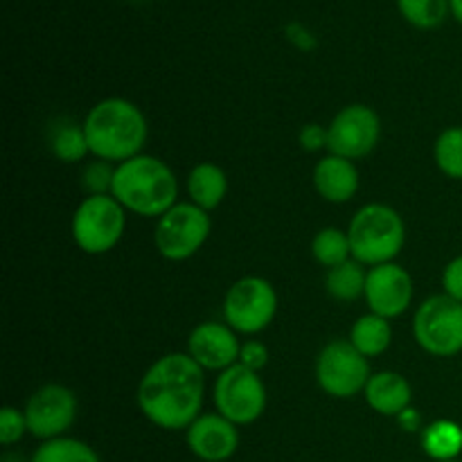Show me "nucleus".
<instances>
[{
	"mask_svg": "<svg viewBox=\"0 0 462 462\" xmlns=\"http://www.w3.org/2000/svg\"><path fill=\"white\" fill-rule=\"evenodd\" d=\"M203 368L185 352H170L149 365L138 383L140 413L165 431H188L201 415Z\"/></svg>",
	"mask_w": 462,
	"mask_h": 462,
	"instance_id": "nucleus-1",
	"label": "nucleus"
},
{
	"mask_svg": "<svg viewBox=\"0 0 462 462\" xmlns=\"http://www.w3.org/2000/svg\"><path fill=\"white\" fill-rule=\"evenodd\" d=\"M81 126L90 153L97 161L117 165L140 156L149 135L144 113L134 102L122 97H106L95 104Z\"/></svg>",
	"mask_w": 462,
	"mask_h": 462,
	"instance_id": "nucleus-2",
	"label": "nucleus"
},
{
	"mask_svg": "<svg viewBox=\"0 0 462 462\" xmlns=\"http://www.w3.org/2000/svg\"><path fill=\"white\" fill-rule=\"evenodd\" d=\"M111 197H116L126 212L161 219L179 203V180L161 158L140 153L116 167Z\"/></svg>",
	"mask_w": 462,
	"mask_h": 462,
	"instance_id": "nucleus-3",
	"label": "nucleus"
},
{
	"mask_svg": "<svg viewBox=\"0 0 462 462\" xmlns=\"http://www.w3.org/2000/svg\"><path fill=\"white\" fill-rule=\"evenodd\" d=\"M347 237L352 260L364 266H379L400 255L406 242V226L395 208L386 203H368L352 217Z\"/></svg>",
	"mask_w": 462,
	"mask_h": 462,
	"instance_id": "nucleus-4",
	"label": "nucleus"
},
{
	"mask_svg": "<svg viewBox=\"0 0 462 462\" xmlns=\"http://www.w3.org/2000/svg\"><path fill=\"white\" fill-rule=\"evenodd\" d=\"M126 210L111 194L86 197L72 215V239L88 255H104L120 244Z\"/></svg>",
	"mask_w": 462,
	"mask_h": 462,
	"instance_id": "nucleus-5",
	"label": "nucleus"
},
{
	"mask_svg": "<svg viewBox=\"0 0 462 462\" xmlns=\"http://www.w3.org/2000/svg\"><path fill=\"white\" fill-rule=\"evenodd\" d=\"M413 337L433 356H456L462 352V302L447 293L427 298L413 319Z\"/></svg>",
	"mask_w": 462,
	"mask_h": 462,
	"instance_id": "nucleus-6",
	"label": "nucleus"
},
{
	"mask_svg": "<svg viewBox=\"0 0 462 462\" xmlns=\"http://www.w3.org/2000/svg\"><path fill=\"white\" fill-rule=\"evenodd\" d=\"M212 230L210 215L192 201L176 203L158 219L153 242L156 251L170 262H183L197 255Z\"/></svg>",
	"mask_w": 462,
	"mask_h": 462,
	"instance_id": "nucleus-7",
	"label": "nucleus"
},
{
	"mask_svg": "<svg viewBox=\"0 0 462 462\" xmlns=\"http://www.w3.org/2000/svg\"><path fill=\"white\" fill-rule=\"evenodd\" d=\"M278 314V293L269 280L246 275L224 298V323L237 334H260Z\"/></svg>",
	"mask_w": 462,
	"mask_h": 462,
	"instance_id": "nucleus-8",
	"label": "nucleus"
},
{
	"mask_svg": "<svg viewBox=\"0 0 462 462\" xmlns=\"http://www.w3.org/2000/svg\"><path fill=\"white\" fill-rule=\"evenodd\" d=\"M370 377L368 356L361 355L350 341H329L316 359V382L320 391L337 400H352L364 393Z\"/></svg>",
	"mask_w": 462,
	"mask_h": 462,
	"instance_id": "nucleus-9",
	"label": "nucleus"
},
{
	"mask_svg": "<svg viewBox=\"0 0 462 462\" xmlns=\"http://www.w3.org/2000/svg\"><path fill=\"white\" fill-rule=\"evenodd\" d=\"M215 406L217 413L237 427L257 422L266 411L264 382L246 365H230L215 382Z\"/></svg>",
	"mask_w": 462,
	"mask_h": 462,
	"instance_id": "nucleus-10",
	"label": "nucleus"
},
{
	"mask_svg": "<svg viewBox=\"0 0 462 462\" xmlns=\"http://www.w3.org/2000/svg\"><path fill=\"white\" fill-rule=\"evenodd\" d=\"M382 138V120L365 104H350L334 116L328 126V149L334 156L361 161L377 149Z\"/></svg>",
	"mask_w": 462,
	"mask_h": 462,
	"instance_id": "nucleus-11",
	"label": "nucleus"
},
{
	"mask_svg": "<svg viewBox=\"0 0 462 462\" xmlns=\"http://www.w3.org/2000/svg\"><path fill=\"white\" fill-rule=\"evenodd\" d=\"M27 420V431L39 440H54L66 436L77 418V397L70 388L61 383H48L32 393L23 409Z\"/></svg>",
	"mask_w": 462,
	"mask_h": 462,
	"instance_id": "nucleus-12",
	"label": "nucleus"
},
{
	"mask_svg": "<svg viewBox=\"0 0 462 462\" xmlns=\"http://www.w3.org/2000/svg\"><path fill=\"white\" fill-rule=\"evenodd\" d=\"M413 293V278L404 266L395 264V262L370 266L364 293L370 314H377L388 320L397 319L411 307Z\"/></svg>",
	"mask_w": 462,
	"mask_h": 462,
	"instance_id": "nucleus-13",
	"label": "nucleus"
},
{
	"mask_svg": "<svg viewBox=\"0 0 462 462\" xmlns=\"http://www.w3.org/2000/svg\"><path fill=\"white\" fill-rule=\"evenodd\" d=\"M239 343L237 332L226 323L208 320L192 329L188 338V355L201 365L203 370H217L224 373L230 365L239 364Z\"/></svg>",
	"mask_w": 462,
	"mask_h": 462,
	"instance_id": "nucleus-14",
	"label": "nucleus"
},
{
	"mask_svg": "<svg viewBox=\"0 0 462 462\" xmlns=\"http://www.w3.org/2000/svg\"><path fill=\"white\" fill-rule=\"evenodd\" d=\"M188 447L199 460L226 462L239 449L237 424L219 413H203L189 424Z\"/></svg>",
	"mask_w": 462,
	"mask_h": 462,
	"instance_id": "nucleus-15",
	"label": "nucleus"
},
{
	"mask_svg": "<svg viewBox=\"0 0 462 462\" xmlns=\"http://www.w3.org/2000/svg\"><path fill=\"white\" fill-rule=\"evenodd\" d=\"M359 170L355 161H347L341 156L320 158L314 167V188L325 201L329 203H347L359 192Z\"/></svg>",
	"mask_w": 462,
	"mask_h": 462,
	"instance_id": "nucleus-16",
	"label": "nucleus"
},
{
	"mask_svg": "<svg viewBox=\"0 0 462 462\" xmlns=\"http://www.w3.org/2000/svg\"><path fill=\"white\" fill-rule=\"evenodd\" d=\"M364 395L374 413L386 415V418H397L406 409H411L413 388H411L409 379L404 374L393 373V370H382V373H373Z\"/></svg>",
	"mask_w": 462,
	"mask_h": 462,
	"instance_id": "nucleus-17",
	"label": "nucleus"
},
{
	"mask_svg": "<svg viewBox=\"0 0 462 462\" xmlns=\"http://www.w3.org/2000/svg\"><path fill=\"white\" fill-rule=\"evenodd\" d=\"M188 194L194 206L206 212L215 210L228 194V176L215 162H199L188 176Z\"/></svg>",
	"mask_w": 462,
	"mask_h": 462,
	"instance_id": "nucleus-18",
	"label": "nucleus"
},
{
	"mask_svg": "<svg viewBox=\"0 0 462 462\" xmlns=\"http://www.w3.org/2000/svg\"><path fill=\"white\" fill-rule=\"evenodd\" d=\"M347 341L356 347L364 356H379L391 347L393 343V325L388 319L377 314H365L355 320Z\"/></svg>",
	"mask_w": 462,
	"mask_h": 462,
	"instance_id": "nucleus-19",
	"label": "nucleus"
},
{
	"mask_svg": "<svg viewBox=\"0 0 462 462\" xmlns=\"http://www.w3.org/2000/svg\"><path fill=\"white\" fill-rule=\"evenodd\" d=\"M422 449L436 462L458 460L462 454V427L451 420H436L433 424L424 427Z\"/></svg>",
	"mask_w": 462,
	"mask_h": 462,
	"instance_id": "nucleus-20",
	"label": "nucleus"
},
{
	"mask_svg": "<svg viewBox=\"0 0 462 462\" xmlns=\"http://www.w3.org/2000/svg\"><path fill=\"white\" fill-rule=\"evenodd\" d=\"M365 278L368 271L356 260H347L343 264L328 269L325 289L338 302H355L365 293Z\"/></svg>",
	"mask_w": 462,
	"mask_h": 462,
	"instance_id": "nucleus-21",
	"label": "nucleus"
},
{
	"mask_svg": "<svg viewBox=\"0 0 462 462\" xmlns=\"http://www.w3.org/2000/svg\"><path fill=\"white\" fill-rule=\"evenodd\" d=\"M30 462H99V456L86 442L61 436L41 442Z\"/></svg>",
	"mask_w": 462,
	"mask_h": 462,
	"instance_id": "nucleus-22",
	"label": "nucleus"
},
{
	"mask_svg": "<svg viewBox=\"0 0 462 462\" xmlns=\"http://www.w3.org/2000/svg\"><path fill=\"white\" fill-rule=\"evenodd\" d=\"M311 253H314L316 262L325 269H334V266L343 264V262L352 260V246L350 237H347V230L334 228H320L316 233L314 242H311Z\"/></svg>",
	"mask_w": 462,
	"mask_h": 462,
	"instance_id": "nucleus-23",
	"label": "nucleus"
},
{
	"mask_svg": "<svg viewBox=\"0 0 462 462\" xmlns=\"http://www.w3.org/2000/svg\"><path fill=\"white\" fill-rule=\"evenodd\" d=\"M397 9L418 30H436L449 16V0H397Z\"/></svg>",
	"mask_w": 462,
	"mask_h": 462,
	"instance_id": "nucleus-24",
	"label": "nucleus"
},
{
	"mask_svg": "<svg viewBox=\"0 0 462 462\" xmlns=\"http://www.w3.org/2000/svg\"><path fill=\"white\" fill-rule=\"evenodd\" d=\"M433 158L447 179L462 180V126H449L438 135Z\"/></svg>",
	"mask_w": 462,
	"mask_h": 462,
	"instance_id": "nucleus-25",
	"label": "nucleus"
},
{
	"mask_svg": "<svg viewBox=\"0 0 462 462\" xmlns=\"http://www.w3.org/2000/svg\"><path fill=\"white\" fill-rule=\"evenodd\" d=\"M52 153L61 162H79L90 153L84 126H59L52 135Z\"/></svg>",
	"mask_w": 462,
	"mask_h": 462,
	"instance_id": "nucleus-26",
	"label": "nucleus"
},
{
	"mask_svg": "<svg viewBox=\"0 0 462 462\" xmlns=\"http://www.w3.org/2000/svg\"><path fill=\"white\" fill-rule=\"evenodd\" d=\"M113 176H116V170L111 167V162L95 161L84 170V180L81 183H84V189L88 192V197H95V194H111Z\"/></svg>",
	"mask_w": 462,
	"mask_h": 462,
	"instance_id": "nucleus-27",
	"label": "nucleus"
},
{
	"mask_svg": "<svg viewBox=\"0 0 462 462\" xmlns=\"http://www.w3.org/2000/svg\"><path fill=\"white\" fill-rule=\"evenodd\" d=\"M25 433H30L27 431L25 413L14 409V406H5V409L0 411V442H3L5 447H12L16 445L18 440H23Z\"/></svg>",
	"mask_w": 462,
	"mask_h": 462,
	"instance_id": "nucleus-28",
	"label": "nucleus"
},
{
	"mask_svg": "<svg viewBox=\"0 0 462 462\" xmlns=\"http://www.w3.org/2000/svg\"><path fill=\"white\" fill-rule=\"evenodd\" d=\"M269 359H271L269 347H266L262 341L242 343V350H239V364L242 365H246V368L260 373V370L266 368Z\"/></svg>",
	"mask_w": 462,
	"mask_h": 462,
	"instance_id": "nucleus-29",
	"label": "nucleus"
},
{
	"mask_svg": "<svg viewBox=\"0 0 462 462\" xmlns=\"http://www.w3.org/2000/svg\"><path fill=\"white\" fill-rule=\"evenodd\" d=\"M442 289L447 296L462 302V255L454 257L442 271Z\"/></svg>",
	"mask_w": 462,
	"mask_h": 462,
	"instance_id": "nucleus-30",
	"label": "nucleus"
},
{
	"mask_svg": "<svg viewBox=\"0 0 462 462\" xmlns=\"http://www.w3.org/2000/svg\"><path fill=\"white\" fill-rule=\"evenodd\" d=\"M298 143H300V147L305 152H320V149L328 147V129L323 125L311 122V125L302 126L300 135H298Z\"/></svg>",
	"mask_w": 462,
	"mask_h": 462,
	"instance_id": "nucleus-31",
	"label": "nucleus"
},
{
	"mask_svg": "<svg viewBox=\"0 0 462 462\" xmlns=\"http://www.w3.org/2000/svg\"><path fill=\"white\" fill-rule=\"evenodd\" d=\"M284 32H287V39L302 52H311L316 48V36L302 23H289Z\"/></svg>",
	"mask_w": 462,
	"mask_h": 462,
	"instance_id": "nucleus-32",
	"label": "nucleus"
},
{
	"mask_svg": "<svg viewBox=\"0 0 462 462\" xmlns=\"http://www.w3.org/2000/svg\"><path fill=\"white\" fill-rule=\"evenodd\" d=\"M397 422H400V427L404 429V431H418L420 429V413L415 409H406L404 413L397 415Z\"/></svg>",
	"mask_w": 462,
	"mask_h": 462,
	"instance_id": "nucleus-33",
	"label": "nucleus"
},
{
	"mask_svg": "<svg viewBox=\"0 0 462 462\" xmlns=\"http://www.w3.org/2000/svg\"><path fill=\"white\" fill-rule=\"evenodd\" d=\"M451 5V16L462 25V0H449Z\"/></svg>",
	"mask_w": 462,
	"mask_h": 462,
	"instance_id": "nucleus-34",
	"label": "nucleus"
},
{
	"mask_svg": "<svg viewBox=\"0 0 462 462\" xmlns=\"http://www.w3.org/2000/svg\"><path fill=\"white\" fill-rule=\"evenodd\" d=\"M445 462H460V460H445Z\"/></svg>",
	"mask_w": 462,
	"mask_h": 462,
	"instance_id": "nucleus-35",
	"label": "nucleus"
}]
</instances>
